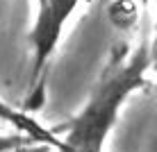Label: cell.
Here are the masks:
<instances>
[{"label":"cell","instance_id":"277c9868","mask_svg":"<svg viewBox=\"0 0 157 152\" xmlns=\"http://www.w3.org/2000/svg\"><path fill=\"white\" fill-rule=\"evenodd\" d=\"M32 145L36 143L23 134H0V152H16L21 148H32Z\"/></svg>","mask_w":157,"mask_h":152},{"label":"cell","instance_id":"6da1fadb","mask_svg":"<svg viewBox=\"0 0 157 152\" xmlns=\"http://www.w3.org/2000/svg\"><path fill=\"white\" fill-rule=\"evenodd\" d=\"M150 66L153 46L148 41L112 52L86 105L64 125V136H57V152H102L121 107L134 91L148 84L146 73Z\"/></svg>","mask_w":157,"mask_h":152},{"label":"cell","instance_id":"7a4b0ae2","mask_svg":"<svg viewBox=\"0 0 157 152\" xmlns=\"http://www.w3.org/2000/svg\"><path fill=\"white\" fill-rule=\"evenodd\" d=\"M36 9H39V14H36L34 28L28 34L30 43L34 46V84H32V93L25 100L30 111H36L43 105L48 64H50V59L57 50V43L62 39V30L66 25V20L78 9V2L43 0V2H36Z\"/></svg>","mask_w":157,"mask_h":152},{"label":"cell","instance_id":"3957f363","mask_svg":"<svg viewBox=\"0 0 157 152\" xmlns=\"http://www.w3.org/2000/svg\"><path fill=\"white\" fill-rule=\"evenodd\" d=\"M0 120L12 123L14 127L18 129V134L32 139L34 143H43V148H55V150H57V145H59L57 134L52 132V129L41 127V125L36 123L32 116H28V113L16 111V109H12L9 105H2V102H0Z\"/></svg>","mask_w":157,"mask_h":152}]
</instances>
